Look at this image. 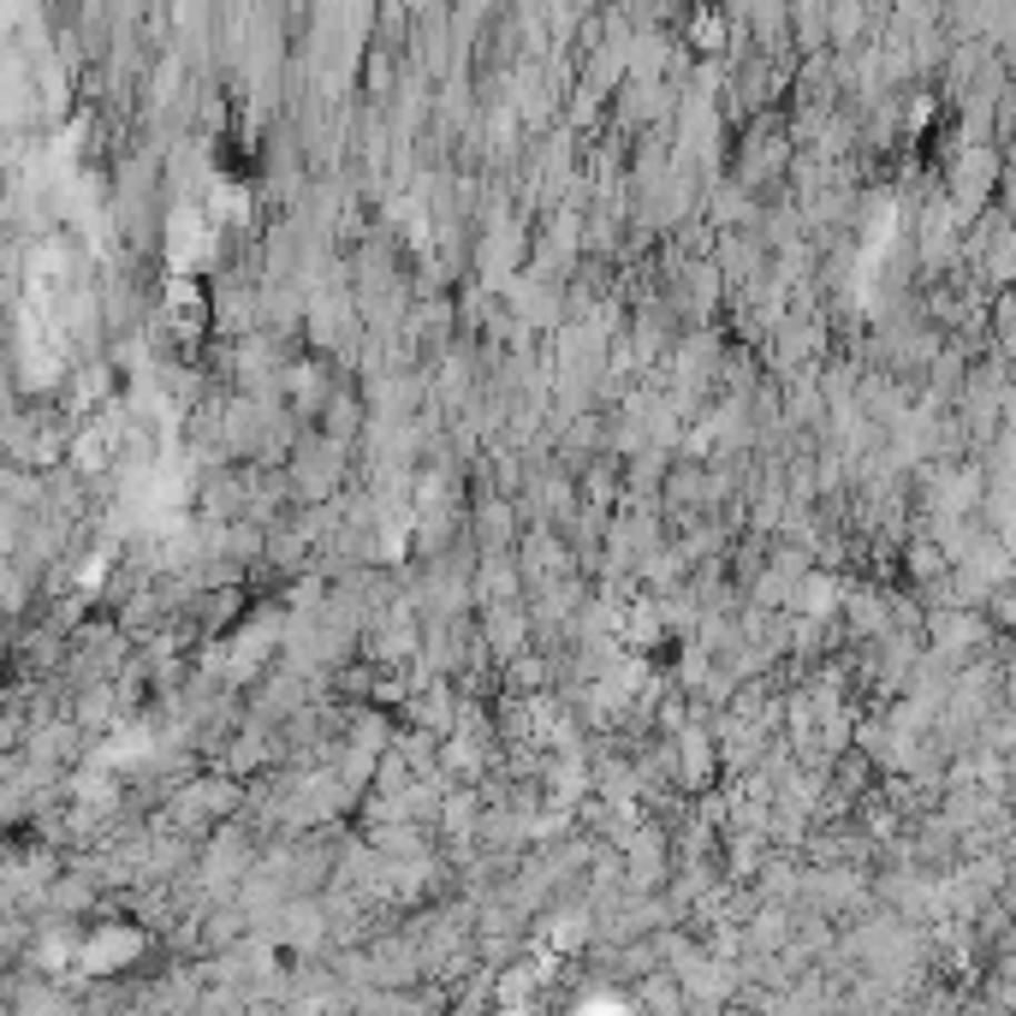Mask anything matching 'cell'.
Masks as SVG:
<instances>
[{
    "label": "cell",
    "mask_w": 1016,
    "mask_h": 1016,
    "mask_svg": "<svg viewBox=\"0 0 1016 1016\" xmlns=\"http://www.w3.org/2000/svg\"><path fill=\"white\" fill-rule=\"evenodd\" d=\"M481 815H488V808H481V797H476V785H446V797H440V833L446 838H476L481 833Z\"/></svg>",
    "instance_id": "obj_2"
},
{
    "label": "cell",
    "mask_w": 1016,
    "mask_h": 1016,
    "mask_svg": "<svg viewBox=\"0 0 1016 1016\" xmlns=\"http://www.w3.org/2000/svg\"><path fill=\"white\" fill-rule=\"evenodd\" d=\"M357 428H363V405H357V392H333L327 410H321V435H333V440L351 446Z\"/></svg>",
    "instance_id": "obj_3"
},
{
    "label": "cell",
    "mask_w": 1016,
    "mask_h": 1016,
    "mask_svg": "<svg viewBox=\"0 0 1016 1016\" xmlns=\"http://www.w3.org/2000/svg\"><path fill=\"white\" fill-rule=\"evenodd\" d=\"M690 37H696V48H719V42H726V24H719V12H696Z\"/></svg>",
    "instance_id": "obj_5"
},
{
    "label": "cell",
    "mask_w": 1016,
    "mask_h": 1016,
    "mask_svg": "<svg viewBox=\"0 0 1016 1016\" xmlns=\"http://www.w3.org/2000/svg\"><path fill=\"white\" fill-rule=\"evenodd\" d=\"M541 975H547V969H529V963H511V969H499V1005H529Z\"/></svg>",
    "instance_id": "obj_4"
},
{
    "label": "cell",
    "mask_w": 1016,
    "mask_h": 1016,
    "mask_svg": "<svg viewBox=\"0 0 1016 1016\" xmlns=\"http://www.w3.org/2000/svg\"><path fill=\"white\" fill-rule=\"evenodd\" d=\"M149 952V934L143 927H126V922H101L90 939H83V952L72 969L83 975H119V969H137V957Z\"/></svg>",
    "instance_id": "obj_1"
}]
</instances>
